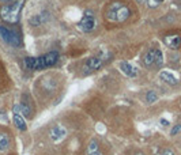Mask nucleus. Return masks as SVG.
Returning <instances> with one entry per match:
<instances>
[{
  "label": "nucleus",
  "instance_id": "nucleus-12",
  "mask_svg": "<svg viewBox=\"0 0 181 155\" xmlns=\"http://www.w3.org/2000/svg\"><path fill=\"white\" fill-rule=\"evenodd\" d=\"M159 78L162 79L165 83H168V84H170V86H176L177 83H179V80H177V78L174 76L173 74H170V72H168V71H162L161 74H159Z\"/></svg>",
  "mask_w": 181,
  "mask_h": 155
},
{
  "label": "nucleus",
  "instance_id": "nucleus-4",
  "mask_svg": "<svg viewBox=\"0 0 181 155\" xmlns=\"http://www.w3.org/2000/svg\"><path fill=\"white\" fill-rule=\"evenodd\" d=\"M23 63H25L26 68L30 69V71H37V69H45L46 68L44 56H41V57H25Z\"/></svg>",
  "mask_w": 181,
  "mask_h": 155
},
{
  "label": "nucleus",
  "instance_id": "nucleus-21",
  "mask_svg": "<svg viewBox=\"0 0 181 155\" xmlns=\"http://www.w3.org/2000/svg\"><path fill=\"white\" fill-rule=\"evenodd\" d=\"M161 3H162V0H147L148 7H151V8L157 7V5H158V4H161Z\"/></svg>",
  "mask_w": 181,
  "mask_h": 155
},
{
  "label": "nucleus",
  "instance_id": "nucleus-18",
  "mask_svg": "<svg viewBox=\"0 0 181 155\" xmlns=\"http://www.w3.org/2000/svg\"><path fill=\"white\" fill-rule=\"evenodd\" d=\"M41 22H44V18H42V14H40V15H34L33 18L29 20V23H30L31 26H40Z\"/></svg>",
  "mask_w": 181,
  "mask_h": 155
},
{
  "label": "nucleus",
  "instance_id": "nucleus-7",
  "mask_svg": "<svg viewBox=\"0 0 181 155\" xmlns=\"http://www.w3.org/2000/svg\"><path fill=\"white\" fill-rule=\"evenodd\" d=\"M66 133H67L66 128H64L63 125L57 124V125H55V127L51 129L49 135H51V139L53 140L55 143H59L60 140H63L64 137H66Z\"/></svg>",
  "mask_w": 181,
  "mask_h": 155
},
{
  "label": "nucleus",
  "instance_id": "nucleus-3",
  "mask_svg": "<svg viewBox=\"0 0 181 155\" xmlns=\"http://www.w3.org/2000/svg\"><path fill=\"white\" fill-rule=\"evenodd\" d=\"M19 106H20V113H22V116L25 118L31 120L34 117V104L29 94H22Z\"/></svg>",
  "mask_w": 181,
  "mask_h": 155
},
{
  "label": "nucleus",
  "instance_id": "nucleus-9",
  "mask_svg": "<svg viewBox=\"0 0 181 155\" xmlns=\"http://www.w3.org/2000/svg\"><path fill=\"white\" fill-rule=\"evenodd\" d=\"M11 147V136L7 132H0V153H7Z\"/></svg>",
  "mask_w": 181,
  "mask_h": 155
},
{
  "label": "nucleus",
  "instance_id": "nucleus-17",
  "mask_svg": "<svg viewBox=\"0 0 181 155\" xmlns=\"http://www.w3.org/2000/svg\"><path fill=\"white\" fill-rule=\"evenodd\" d=\"M0 37L8 44L10 42V30L5 29V27H3V26H0Z\"/></svg>",
  "mask_w": 181,
  "mask_h": 155
},
{
  "label": "nucleus",
  "instance_id": "nucleus-20",
  "mask_svg": "<svg viewBox=\"0 0 181 155\" xmlns=\"http://www.w3.org/2000/svg\"><path fill=\"white\" fill-rule=\"evenodd\" d=\"M180 133H181V122H179V124H176L173 128H172V131H170V135H172V136L180 135Z\"/></svg>",
  "mask_w": 181,
  "mask_h": 155
},
{
  "label": "nucleus",
  "instance_id": "nucleus-16",
  "mask_svg": "<svg viewBox=\"0 0 181 155\" xmlns=\"http://www.w3.org/2000/svg\"><path fill=\"white\" fill-rule=\"evenodd\" d=\"M157 99H158V94L154 90H148L147 94H146V102L147 104H154Z\"/></svg>",
  "mask_w": 181,
  "mask_h": 155
},
{
  "label": "nucleus",
  "instance_id": "nucleus-2",
  "mask_svg": "<svg viewBox=\"0 0 181 155\" xmlns=\"http://www.w3.org/2000/svg\"><path fill=\"white\" fill-rule=\"evenodd\" d=\"M23 0H15L12 3H8V4L3 5L0 8V16L4 20L10 23H15L19 20V11L22 8Z\"/></svg>",
  "mask_w": 181,
  "mask_h": 155
},
{
  "label": "nucleus",
  "instance_id": "nucleus-8",
  "mask_svg": "<svg viewBox=\"0 0 181 155\" xmlns=\"http://www.w3.org/2000/svg\"><path fill=\"white\" fill-rule=\"evenodd\" d=\"M94 27H95V20L93 18V15H84L79 22V29L82 31L89 33V31H91Z\"/></svg>",
  "mask_w": 181,
  "mask_h": 155
},
{
  "label": "nucleus",
  "instance_id": "nucleus-5",
  "mask_svg": "<svg viewBox=\"0 0 181 155\" xmlns=\"http://www.w3.org/2000/svg\"><path fill=\"white\" fill-rule=\"evenodd\" d=\"M102 61H104V58L100 57V56L90 57L89 60L86 61V64L83 65V74L87 75V74H91V72H94L95 69H98L102 65Z\"/></svg>",
  "mask_w": 181,
  "mask_h": 155
},
{
  "label": "nucleus",
  "instance_id": "nucleus-11",
  "mask_svg": "<svg viewBox=\"0 0 181 155\" xmlns=\"http://www.w3.org/2000/svg\"><path fill=\"white\" fill-rule=\"evenodd\" d=\"M165 44L172 49H179L181 46V37L180 36H168L165 38Z\"/></svg>",
  "mask_w": 181,
  "mask_h": 155
},
{
  "label": "nucleus",
  "instance_id": "nucleus-1",
  "mask_svg": "<svg viewBox=\"0 0 181 155\" xmlns=\"http://www.w3.org/2000/svg\"><path fill=\"white\" fill-rule=\"evenodd\" d=\"M130 7H127L122 3H112V4H109V7L106 8V12H105V18L112 20V22H124L130 18Z\"/></svg>",
  "mask_w": 181,
  "mask_h": 155
},
{
  "label": "nucleus",
  "instance_id": "nucleus-13",
  "mask_svg": "<svg viewBox=\"0 0 181 155\" xmlns=\"http://www.w3.org/2000/svg\"><path fill=\"white\" fill-rule=\"evenodd\" d=\"M44 58H45V64L46 67H53L55 64L59 61V53H57L56 51L53 52H49V53H46L45 56H44Z\"/></svg>",
  "mask_w": 181,
  "mask_h": 155
},
{
  "label": "nucleus",
  "instance_id": "nucleus-26",
  "mask_svg": "<svg viewBox=\"0 0 181 155\" xmlns=\"http://www.w3.org/2000/svg\"><path fill=\"white\" fill-rule=\"evenodd\" d=\"M135 155H144V153H142V151H138Z\"/></svg>",
  "mask_w": 181,
  "mask_h": 155
},
{
  "label": "nucleus",
  "instance_id": "nucleus-15",
  "mask_svg": "<svg viewBox=\"0 0 181 155\" xmlns=\"http://www.w3.org/2000/svg\"><path fill=\"white\" fill-rule=\"evenodd\" d=\"M97 150H100V144H98L97 139H91L87 146V154H91V153H95Z\"/></svg>",
  "mask_w": 181,
  "mask_h": 155
},
{
  "label": "nucleus",
  "instance_id": "nucleus-27",
  "mask_svg": "<svg viewBox=\"0 0 181 155\" xmlns=\"http://www.w3.org/2000/svg\"><path fill=\"white\" fill-rule=\"evenodd\" d=\"M180 7H181V5H180Z\"/></svg>",
  "mask_w": 181,
  "mask_h": 155
},
{
  "label": "nucleus",
  "instance_id": "nucleus-14",
  "mask_svg": "<svg viewBox=\"0 0 181 155\" xmlns=\"http://www.w3.org/2000/svg\"><path fill=\"white\" fill-rule=\"evenodd\" d=\"M143 63H144V65H147V67L155 64V48L147 51V53H146L144 57H143Z\"/></svg>",
  "mask_w": 181,
  "mask_h": 155
},
{
  "label": "nucleus",
  "instance_id": "nucleus-23",
  "mask_svg": "<svg viewBox=\"0 0 181 155\" xmlns=\"http://www.w3.org/2000/svg\"><path fill=\"white\" fill-rule=\"evenodd\" d=\"M89 155H105V153L100 148V150H97L95 153H91V154H89Z\"/></svg>",
  "mask_w": 181,
  "mask_h": 155
},
{
  "label": "nucleus",
  "instance_id": "nucleus-10",
  "mask_svg": "<svg viewBox=\"0 0 181 155\" xmlns=\"http://www.w3.org/2000/svg\"><path fill=\"white\" fill-rule=\"evenodd\" d=\"M120 69L124 72L125 75H127V76H130V78H135L136 74H138L136 68L132 65V64L128 63V61H121V63H120Z\"/></svg>",
  "mask_w": 181,
  "mask_h": 155
},
{
  "label": "nucleus",
  "instance_id": "nucleus-6",
  "mask_svg": "<svg viewBox=\"0 0 181 155\" xmlns=\"http://www.w3.org/2000/svg\"><path fill=\"white\" fill-rule=\"evenodd\" d=\"M12 121H14V124H15V127L18 128L19 131H22V132H25V131L27 129V125H26L25 117H23L22 113H20V106H19V105H15V106H14Z\"/></svg>",
  "mask_w": 181,
  "mask_h": 155
},
{
  "label": "nucleus",
  "instance_id": "nucleus-22",
  "mask_svg": "<svg viewBox=\"0 0 181 155\" xmlns=\"http://www.w3.org/2000/svg\"><path fill=\"white\" fill-rule=\"evenodd\" d=\"M161 155H176V153H174L172 148H165V150L162 151V154Z\"/></svg>",
  "mask_w": 181,
  "mask_h": 155
},
{
  "label": "nucleus",
  "instance_id": "nucleus-19",
  "mask_svg": "<svg viewBox=\"0 0 181 155\" xmlns=\"http://www.w3.org/2000/svg\"><path fill=\"white\" fill-rule=\"evenodd\" d=\"M163 64V55L159 49H155V65L161 67Z\"/></svg>",
  "mask_w": 181,
  "mask_h": 155
},
{
  "label": "nucleus",
  "instance_id": "nucleus-24",
  "mask_svg": "<svg viewBox=\"0 0 181 155\" xmlns=\"http://www.w3.org/2000/svg\"><path fill=\"white\" fill-rule=\"evenodd\" d=\"M161 124L163 125V127H168V125H169V121H168V120H165V118H162V120H161Z\"/></svg>",
  "mask_w": 181,
  "mask_h": 155
},
{
  "label": "nucleus",
  "instance_id": "nucleus-25",
  "mask_svg": "<svg viewBox=\"0 0 181 155\" xmlns=\"http://www.w3.org/2000/svg\"><path fill=\"white\" fill-rule=\"evenodd\" d=\"M136 2H138L139 4H144V3H147V0H136Z\"/></svg>",
  "mask_w": 181,
  "mask_h": 155
}]
</instances>
